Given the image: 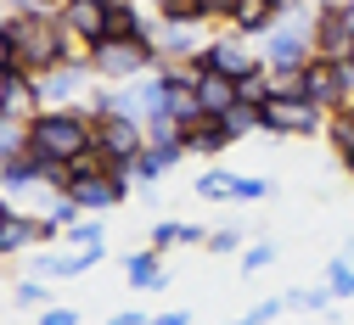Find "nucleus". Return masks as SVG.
Listing matches in <instances>:
<instances>
[{
	"mask_svg": "<svg viewBox=\"0 0 354 325\" xmlns=\"http://www.w3.org/2000/svg\"><path fill=\"white\" fill-rule=\"evenodd\" d=\"M180 146H186V157H219V152H231L236 141L225 135V124H219V118H197V124L180 129Z\"/></svg>",
	"mask_w": 354,
	"mask_h": 325,
	"instance_id": "obj_17",
	"label": "nucleus"
},
{
	"mask_svg": "<svg viewBox=\"0 0 354 325\" xmlns=\"http://www.w3.org/2000/svg\"><path fill=\"white\" fill-rule=\"evenodd\" d=\"M107 258V247H79V253H34L28 269L46 275V281H73V275H91Z\"/></svg>",
	"mask_w": 354,
	"mask_h": 325,
	"instance_id": "obj_11",
	"label": "nucleus"
},
{
	"mask_svg": "<svg viewBox=\"0 0 354 325\" xmlns=\"http://www.w3.org/2000/svg\"><path fill=\"white\" fill-rule=\"evenodd\" d=\"M91 62L84 57H68V62H57L51 73H39L34 84H39V107H84V90H91Z\"/></svg>",
	"mask_w": 354,
	"mask_h": 325,
	"instance_id": "obj_8",
	"label": "nucleus"
},
{
	"mask_svg": "<svg viewBox=\"0 0 354 325\" xmlns=\"http://www.w3.org/2000/svg\"><path fill=\"white\" fill-rule=\"evenodd\" d=\"M62 236H68L73 247H102V224H96V219H73Z\"/></svg>",
	"mask_w": 354,
	"mask_h": 325,
	"instance_id": "obj_32",
	"label": "nucleus"
},
{
	"mask_svg": "<svg viewBox=\"0 0 354 325\" xmlns=\"http://www.w3.org/2000/svg\"><path fill=\"white\" fill-rule=\"evenodd\" d=\"M337 23H343V34L354 39V0H348V6H337Z\"/></svg>",
	"mask_w": 354,
	"mask_h": 325,
	"instance_id": "obj_41",
	"label": "nucleus"
},
{
	"mask_svg": "<svg viewBox=\"0 0 354 325\" xmlns=\"http://www.w3.org/2000/svg\"><path fill=\"white\" fill-rule=\"evenodd\" d=\"M276 23H281L276 0H231V12H225V28L242 34V39H264Z\"/></svg>",
	"mask_w": 354,
	"mask_h": 325,
	"instance_id": "obj_12",
	"label": "nucleus"
},
{
	"mask_svg": "<svg viewBox=\"0 0 354 325\" xmlns=\"http://www.w3.org/2000/svg\"><path fill=\"white\" fill-rule=\"evenodd\" d=\"M124 281L136 286V292H163V286H169V269L158 264V247L129 253V258H124Z\"/></svg>",
	"mask_w": 354,
	"mask_h": 325,
	"instance_id": "obj_19",
	"label": "nucleus"
},
{
	"mask_svg": "<svg viewBox=\"0 0 354 325\" xmlns=\"http://www.w3.org/2000/svg\"><path fill=\"white\" fill-rule=\"evenodd\" d=\"M0 23H6V39H12V68L28 73V79L51 73L68 57H84L79 45L68 39V28L57 23V12H6Z\"/></svg>",
	"mask_w": 354,
	"mask_h": 325,
	"instance_id": "obj_1",
	"label": "nucleus"
},
{
	"mask_svg": "<svg viewBox=\"0 0 354 325\" xmlns=\"http://www.w3.org/2000/svg\"><path fill=\"white\" fill-rule=\"evenodd\" d=\"M57 6H68V0H51V12H57Z\"/></svg>",
	"mask_w": 354,
	"mask_h": 325,
	"instance_id": "obj_45",
	"label": "nucleus"
},
{
	"mask_svg": "<svg viewBox=\"0 0 354 325\" xmlns=\"http://www.w3.org/2000/svg\"><path fill=\"white\" fill-rule=\"evenodd\" d=\"M180 157H186V146H180V141H147V152L136 157V179H163Z\"/></svg>",
	"mask_w": 354,
	"mask_h": 325,
	"instance_id": "obj_20",
	"label": "nucleus"
},
{
	"mask_svg": "<svg viewBox=\"0 0 354 325\" xmlns=\"http://www.w3.org/2000/svg\"><path fill=\"white\" fill-rule=\"evenodd\" d=\"M152 325H192L186 308H169V314H152Z\"/></svg>",
	"mask_w": 354,
	"mask_h": 325,
	"instance_id": "obj_37",
	"label": "nucleus"
},
{
	"mask_svg": "<svg viewBox=\"0 0 354 325\" xmlns=\"http://www.w3.org/2000/svg\"><path fill=\"white\" fill-rule=\"evenodd\" d=\"M6 12H51V0H6Z\"/></svg>",
	"mask_w": 354,
	"mask_h": 325,
	"instance_id": "obj_38",
	"label": "nucleus"
},
{
	"mask_svg": "<svg viewBox=\"0 0 354 325\" xmlns=\"http://www.w3.org/2000/svg\"><path fill=\"white\" fill-rule=\"evenodd\" d=\"M315 12L309 17H292V23H276L270 34L259 39V62L264 68H304L309 57H315Z\"/></svg>",
	"mask_w": 354,
	"mask_h": 325,
	"instance_id": "obj_4",
	"label": "nucleus"
},
{
	"mask_svg": "<svg viewBox=\"0 0 354 325\" xmlns=\"http://www.w3.org/2000/svg\"><path fill=\"white\" fill-rule=\"evenodd\" d=\"M326 286H332V297H354V258H332L326 264Z\"/></svg>",
	"mask_w": 354,
	"mask_h": 325,
	"instance_id": "obj_28",
	"label": "nucleus"
},
{
	"mask_svg": "<svg viewBox=\"0 0 354 325\" xmlns=\"http://www.w3.org/2000/svg\"><path fill=\"white\" fill-rule=\"evenodd\" d=\"M17 152H28V124L0 112V157H17Z\"/></svg>",
	"mask_w": 354,
	"mask_h": 325,
	"instance_id": "obj_27",
	"label": "nucleus"
},
{
	"mask_svg": "<svg viewBox=\"0 0 354 325\" xmlns=\"http://www.w3.org/2000/svg\"><path fill=\"white\" fill-rule=\"evenodd\" d=\"M214 6H219V17H225V12H231V0H214Z\"/></svg>",
	"mask_w": 354,
	"mask_h": 325,
	"instance_id": "obj_44",
	"label": "nucleus"
},
{
	"mask_svg": "<svg viewBox=\"0 0 354 325\" xmlns=\"http://www.w3.org/2000/svg\"><path fill=\"white\" fill-rule=\"evenodd\" d=\"M107 39H152V23L136 12V0H113L107 6Z\"/></svg>",
	"mask_w": 354,
	"mask_h": 325,
	"instance_id": "obj_21",
	"label": "nucleus"
},
{
	"mask_svg": "<svg viewBox=\"0 0 354 325\" xmlns=\"http://www.w3.org/2000/svg\"><path fill=\"white\" fill-rule=\"evenodd\" d=\"M208 236H203V224H186V219H158L152 224V247L163 253V247H203Z\"/></svg>",
	"mask_w": 354,
	"mask_h": 325,
	"instance_id": "obj_22",
	"label": "nucleus"
},
{
	"mask_svg": "<svg viewBox=\"0 0 354 325\" xmlns=\"http://www.w3.org/2000/svg\"><path fill=\"white\" fill-rule=\"evenodd\" d=\"M12 303H17V308H46L51 292H46V281H17V286H12Z\"/></svg>",
	"mask_w": 354,
	"mask_h": 325,
	"instance_id": "obj_29",
	"label": "nucleus"
},
{
	"mask_svg": "<svg viewBox=\"0 0 354 325\" xmlns=\"http://www.w3.org/2000/svg\"><path fill=\"white\" fill-rule=\"evenodd\" d=\"M107 6L113 0H68V6H57V23L68 28V39L79 51H91V45L107 39Z\"/></svg>",
	"mask_w": 354,
	"mask_h": 325,
	"instance_id": "obj_9",
	"label": "nucleus"
},
{
	"mask_svg": "<svg viewBox=\"0 0 354 325\" xmlns=\"http://www.w3.org/2000/svg\"><path fill=\"white\" fill-rule=\"evenodd\" d=\"M129 179L136 174H79V179H68V197L79 202V213H107L129 197Z\"/></svg>",
	"mask_w": 354,
	"mask_h": 325,
	"instance_id": "obj_10",
	"label": "nucleus"
},
{
	"mask_svg": "<svg viewBox=\"0 0 354 325\" xmlns=\"http://www.w3.org/2000/svg\"><path fill=\"white\" fill-rule=\"evenodd\" d=\"M12 68V39H6V23H0V73Z\"/></svg>",
	"mask_w": 354,
	"mask_h": 325,
	"instance_id": "obj_40",
	"label": "nucleus"
},
{
	"mask_svg": "<svg viewBox=\"0 0 354 325\" xmlns=\"http://www.w3.org/2000/svg\"><path fill=\"white\" fill-rule=\"evenodd\" d=\"M34 325H79V308H39Z\"/></svg>",
	"mask_w": 354,
	"mask_h": 325,
	"instance_id": "obj_35",
	"label": "nucleus"
},
{
	"mask_svg": "<svg viewBox=\"0 0 354 325\" xmlns=\"http://www.w3.org/2000/svg\"><path fill=\"white\" fill-rule=\"evenodd\" d=\"M152 45H158V62H192L208 39L192 23H163V28H152Z\"/></svg>",
	"mask_w": 354,
	"mask_h": 325,
	"instance_id": "obj_14",
	"label": "nucleus"
},
{
	"mask_svg": "<svg viewBox=\"0 0 354 325\" xmlns=\"http://www.w3.org/2000/svg\"><path fill=\"white\" fill-rule=\"evenodd\" d=\"M96 146V112L91 107H39L28 118V152L51 157V163H73L79 152Z\"/></svg>",
	"mask_w": 354,
	"mask_h": 325,
	"instance_id": "obj_2",
	"label": "nucleus"
},
{
	"mask_svg": "<svg viewBox=\"0 0 354 325\" xmlns=\"http://www.w3.org/2000/svg\"><path fill=\"white\" fill-rule=\"evenodd\" d=\"M315 57H326V62H343V57H354V39L343 34V23H337V12H315Z\"/></svg>",
	"mask_w": 354,
	"mask_h": 325,
	"instance_id": "obj_18",
	"label": "nucleus"
},
{
	"mask_svg": "<svg viewBox=\"0 0 354 325\" xmlns=\"http://www.w3.org/2000/svg\"><path fill=\"white\" fill-rule=\"evenodd\" d=\"M259 197H270V179H253V174H242V185H236V202H259Z\"/></svg>",
	"mask_w": 354,
	"mask_h": 325,
	"instance_id": "obj_34",
	"label": "nucleus"
},
{
	"mask_svg": "<svg viewBox=\"0 0 354 325\" xmlns=\"http://www.w3.org/2000/svg\"><path fill=\"white\" fill-rule=\"evenodd\" d=\"M84 62H91V73H96L102 84H129V79L152 73L158 45H152V39H102V45L84 51Z\"/></svg>",
	"mask_w": 354,
	"mask_h": 325,
	"instance_id": "obj_3",
	"label": "nucleus"
},
{
	"mask_svg": "<svg viewBox=\"0 0 354 325\" xmlns=\"http://www.w3.org/2000/svg\"><path fill=\"white\" fill-rule=\"evenodd\" d=\"M192 68L197 73H225V79H248L253 68H259V57H253V39H242V34H219V39H208L203 51L192 57Z\"/></svg>",
	"mask_w": 354,
	"mask_h": 325,
	"instance_id": "obj_7",
	"label": "nucleus"
},
{
	"mask_svg": "<svg viewBox=\"0 0 354 325\" xmlns=\"http://www.w3.org/2000/svg\"><path fill=\"white\" fill-rule=\"evenodd\" d=\"M298 96H309L315 107H343V79H337V62H326V57H309L304 62V84H298Z\"/></svg>",
	"mask_w": 354,
	"mask_h": 325,
	"instance_id": "obj_13",
	"label": "nucleus"
},
{
	"mask_svg": "<svg viewBox=\"0 0 354 325\" xmlns=\"http://www.w3.org/2000/svg\"><path fill=\"white\" fill-rule=\"evenodd\" d=\"M326 146H332V152H348V146H354V107H332V118H326Z\"/></svg>",
	"mask_w": 354,
	"mask_h": 325,
	"instance_id": "obj_25",
	"label": "nucleus"
},
{
	"mask_svg": "<svg viewBox=\"0 0 354 325\" xmlns=\"http://www.w3.org/2000/svg\"><path fill=\"white\" fill-rule=\"evenodd\" d=\"M343 258H354V242H348V253H343Z\"/></svg>",
	"mask_w": 354,
	"mask_h": 325,
	"instance_id": "obj_46",
	"label": "nucleus"
},
{
	"mask_svg": "<svg viewBox=\"0 0 354 325\" xmlns=\"http://www.w3.org/2000/svg\"><path fill=\"white\" fill-rule=\"evenodd\" d=\"M107 325H152V319H147L141 308H124V314H118V319H107Z\"/></svg>",
	"mask_w": 354,
	"mask_h": 325,
	"instance_id": "obj_39",
	"label": "nucleus"
},
{
	"mask_svg": "<svg viewBox=\"0 0 354 325\" xmlns=\"http://www.w3.org/2000/svg\"><path fill=\"white\" fill-rule=\"evenodd\" d=\"M337 6H348V0H315V12H337Z\"/></svg>",
	"mask_w": 354,
	"mask_h": 325,
	"instance_id": "obj_43",
	"label": "nucleus"
},
{
	"mask_svg": "<svg viewBox=\"0 0 354 325\" xmlns=\"http://www.w3.org/2000/svg\"><path fill=\"white\" fill-rule=\"evenodd\" d=\"M219 124H225V135H231V141H242V135H253V129H259V107H253V101H236V107L219 118Z\"/></svg>",
	"mask_w": 354,
	"mask_h": 325,
	"instance_id": "obj_26",
	"label": "nucleus"
},
{
	"mask_svg": "<svg viewBox=\"0 0 354 325\" xmlns=\"http://www.w3.org/2000/svg\"><path fill=\"white\" fill-rule=\"evenodd\" d=\"M281 308H287V297H264V303H253V308H248L242 319H231V325H270Z\"/></svg>",
	"mask_w": 354,
	"mask_h": 325,
	"instance_id": "obj_31",
	"label": "nucleus"
},
{
	"mask_svg": "<svg viewBox=\"0 0 354 325\" xmlns=\"http://www.w3.org/2000/svg\"><path fill=\"white\" fill-rule=\"evenodd\" d=\"M337 79H343V107H354V57L337 62Z\"/></svg>",
	"mask_w": 354,
	"mask_h": 325,
	"instance_id": "obj_36",
	"label": "nucleus"
},
{
	"mask_svg": "<svg viewBox=\"0 0 354 325\" xmlns=\"http://www.w3.org/2000/svg\"><path fill=\"white\" fill-rule=\"evenodd\" d=\"M287 308L292 314H326L332 308V286H298V292H287Z\"/></svg>",
	"mask_w": 354,
	"mask_h": 325,
	"instance_id": "obj_24",
	"label": "nucleus"
},
{
	"mask_svg": "<svg viewBox=\"0 0 354 325\" xmlns=\"http://www.w3.org/2000/svg\"><path fill=\"white\" fill-rule=\"evenodd\" d=\"M326 107H315L309 96H276L259 107V129L270 135H326Z\"/></svg>",
	"mask_w": 354,
	"mask_h": 325,
	"instance_id": "obj_6",
	"label": "nucleus"
},
{
	"mask_svg": "<svg viewBox=\"0 0 354 325\" xmlns=\"http://www.w3.org/2000/svg\"><path fill=\"white\" fill-rule=\"evenodd\" d=\"M46 185V174H39V157L34 152H17V157H0V197H28Z\"/></svg>",
	"mask_w": 354,
	"mask_h": 325,
	"instance_id": "obj_16",
	"label": "nucleus"
},
{
	"mask_svg": "<svg viewBox=\"0 0 354 325\" xmlns=\"http://www.w3.org/2000/svg\"><path fill=\"white\" fill-rule=\"evenodd\" d=\"M6 90H12V68H6V73H0V107H6Z\"/></svg>",
	"mask_w": 354,
	"mask_h": 325,
	"instance_id": "obj_42",
	"label": "nucleus"
},
{
	"mask_svg": "<svg viewBox=\"0 0 354 325\" xmlns=\"http://www.w3.org/2000/svg\"><path fill=\"white\" fill-rule=\"evenodd\" d=\"M0 6H6V0H0Z\"/></svg>",
	"mask_w": 354,
	"mask_h": 325,
	"instance_id": "obj_47",
	"label": "nucleus"
},
{
	"mask_svg": "<svg viewBox=\"0 0 354 325\" xmlns=\"http://www.w3.org/2000/svg\"><path fill=\"white\" fill-rule=\"evenodd\" d=\"M270 264H276V242H253L242 253V275H259V269H270Z\"/></svg>",
	"mask_w": 354,
	"mask_h": 325,
	"instance_id": "obj_30",
	"label": "nucleus"
},
{
	"mask_svg": "<svg viewBox=\"0 0 354 325\" xmlns=\"http://www.w3.org/2000/svg\"><path fill=\"white\" fill-rule=\"evenodd\" d=\"M236 185H242V174H231V168H208V174L197 179V197H203V202H236Z\"/></svg>",
	"mask_w": 354,
	"mask_h": 325,
	"instance_id": "obj_23",
	"label": "nucleus"
},
{
	"mask_svg": "<svg viewBox=\"0 0 354 325\" xmlns=\"http://www.w3.org/2000/svg\"><path fill=\"white\" fill-rule=\"evenodd\" d=\"M236 101H242V84H236V79H225V73H197V107H203V118H225Z\"/></svg>",
	"mask_w": 354,
	"mask_h": 325,
	"instance_id": "obj_15",
	"label": "nucleus"
},
{
	"mask_svg": "<svg viewBox=\"0 0 354 325\" xmlns=\"http://www.w3.org/2000/svg\"><path fill=\"white\" fill-rule=\"evenodd\" d=\"M203 247H208V253H242V230H236V224H219V230H208Z\"/></svg>",
	"mask_w": 354,
	"mask_h": 325,
	"instance_id": "obj_33",
	"label": "nucleus"
},
{
	"mask_svg": "<svg viewBox=\"0 0 354 325\" xmlns=\"http://www.w3.org/2000/svg\"><path fill=\"white\" fill-rule=\"evenodd\" d=\"M96 152L107 157V174H136V157L147 152V129L136 118H102L96 112Z\"/></svg>",
	"mask_w": 354,
	"mask_h": 325,
	"instance_id": "obj_5",
	"label": "nucleus"
}]
</instances>
